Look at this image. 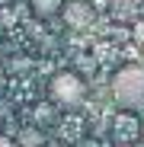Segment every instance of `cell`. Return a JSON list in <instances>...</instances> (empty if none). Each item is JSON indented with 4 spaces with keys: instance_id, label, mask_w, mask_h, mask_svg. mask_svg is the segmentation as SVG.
Masks as SVG:
<instances>
[{
    "instance_id": "6da1fadb",
    "label": "cell",
    "mask_w": 144,
    "mask_h": 147,
    "mask_svg": "<svg viewBox=\"0 0 144 147\" xmlns=\"http://www.w3.org/2000/svg\"><path fill=\"white\" fill-rule=\"evenodd\" d=\"M112 99L122 109H141L144 106V70L141 67H122L112 77Z\"/></svg>"
},
{
    "instance_id": "7a4b0ae2",
    "label": "cell",
    "mask_w": 144,
    "mask_h": 147,
    "mask_svg": "<svg viewBox=\"0 0 144 147\" xmlns=\"http://www.w3.org/2000/svg\"><path fill=\"white\" fill-rule=\"evenodd\" d=\"M48 93H51V99H55L58 106H64V109H77V106H83V99H87V83L80 80V74H74V70H61V74H55V77H51Z\"/></svg>"
},
{
    "instance_id": "3957f363",
    "label": "cell",
    "mask_w": 144,
    "mask_h": 147,
    "mask_svg": "<svg viewBox=\"0 0 144 147\" xmlns=\"http://www.w3.org/2000/svg\"><path fill=\"white\" fill-rule=\"evenodd\" d=\"M61 16L70 29H87L93 22V7L87 0H67V3H61Z\"/></svg>"
},
{
    "instance_id": "277c9868",
    "label": "cell",
    "mask_w": 144,
    "mask_h": 147,
    "mask_svg": "<svg viewBox=\"0 0 144 147\" xmlns=\"http://www.w3.org/2000/svg\"><path fill=\"white\" fill-rule=\"evenodd\" d=\"M61 3H64V0H29L32 13H35V16H42V19L58 16V13H61Z\"/></svg>"
},
{
    "instance_id": "5b68a950",
    "label": "cell",
    "mask_w": 144,
    "mask_h": 147,
    "mask_svg": "<svg viewBox=\"0 0 144 147\" xmlns=\"http://www.w3.org/2000/svg\"><path fill=\"white\" fill-rule=\"evenodd\" d=\"M35 121L51 125V121H55V109H51V106H35Z\"/></svg>"
},
{
    "instance_id": "8992f818",
    "label": "cell",
    "mask_w": 144,
    "mask_h": 147,
    "mask_svg": "<svg viewBox=\"0 0 144 147\" xmlns=\"http://www.w3.org/2000/svg\"><path fill=\"white\" fill-rule=\"evenodd\" d=\"M0 147H16V144H13V141H10L7 134H0Z\"/></svg>"
},
{
    "instance_id": "52a82bcc",
    "label": "cell",
    "mask_w": 144,
    "mask_h": 147,
    "mask_svg": "<svg viewBox=\"0 0 144 147\" xmlns=\"http://www.w3.org/2000/svg\"><path fill=\"white\" fill-rule=\"evenodd\" d=\"M48 147H67V144H48Z\"/></svg>"
}]
</instances>
